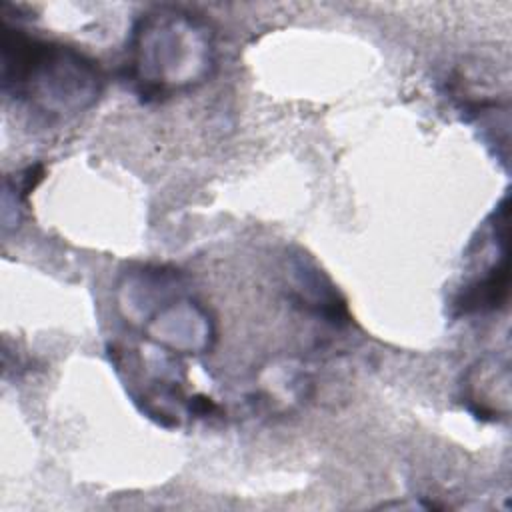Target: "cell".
<instances>
[{"mask_svg": "<svg viewBox=\"0 0 512 512\" xmlns=\"http://www.w3.org/2000/svg\"><path fill=\"white\" fill-rule=\"evenodd\" d=\"M296 286L294 298L308 312L324 318L334 326H342L350 322V314L346 310V302L334 288V284L322 274V270L308 258L298 256L294 264Z\"/></svg>", "mask_w": 512, "mask_h": 512, "instance_id": "277c9868", "label": "cell"}, {"mask_svg": "<svg viewBox=\"0 0 512 512\" xmlns=\"http://www.w3.org/2000/svg\"><path fill=\"white\" fill-rule=\"evenodd\" d=\"M508 254L498 256L480 278L472 280L454 300L456 314H484L504 306L508 298Z\"/></svg>", "mask_w": 512, "mask_h": 512, "instance_id": "5b68a950", "label": "cell"}, {"mask_svg": "<svg viewBox=\"0 0 512 512\" xmlns=\"http://www.w3.org/2000/svg\"><path fill=\"white\" fill-rule=\"evenodd\" d=\"M214 66V36L198 16L158 6L136 20L128 42L126 80L144 102L202 84Z\"/></svg>", "mask_w": 512, "mask_h": 512, "instance_id": "7a4b0ae2", "label": "cell"}, {"mask_svg": "<svg viewBox=\"0 0 512 512\" xmlns=\"http://www.w3.org/2000/svg\"><path fill=\"white\" fill-rule=\"evenodd\" d=\"M138 322L158 346L182 354L208 350L214 336L208 312L196 300L176 296L174 292L162 298Z\"/></svg>", "mask_w": 512, "mask_h": 512, "instance_id": "3957f363", "label": "cell"}, {"mask_svg": "<svg viewBox=\"0 0 512 512\" xmlns=\"http://www.w3.org/2000/svg\"><path fill=\"white\" fill-rule=\"evenodd\" d=\"M0 54L4 94L44 116L84 112L102 92L100 68L72 46L4 26Z\"/></svg>", "mask_w": 512, "mask_h": 512, "instance_id": "6da1fadb", "label": "cell"}]
</instances>
